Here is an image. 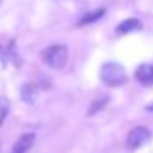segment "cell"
<instances>
[{
  "label": "cell",
  "mask_w": 153,
  "mask_h": 153,
  "mask_svg": "<svg viewBox=\"0 0 153 153\" xmlns=\"http://www.w3.org/2000/svg\"><path fill=\"white\" fill-rule=\"evenodd\" d=\"M105 7H99V9H96V11H92V13H87L81 20H79V25H88V24H94L96 20H99L101 16H105Z\"/></svg>",
  "instance_id": "obj_8"
},
{
  "label": "cell",
  "mask_w": 153,
  "mask_h": 153,
  "mask_svg": "<svg viewBox=\"0 0 153 153\" xmlns=\"http://www.w3.org/2000/svg\"><path fill=\"white\" fill-rule=\"evenodd\" d=\"M149 139H151V131H149L148 128H144V126H137V128H133V130L128 133L126 142H128V146H130L131 149H137V148H140L142 144H146Z\"/></svg>",
  "instance_id": "obj_3"
},
{
  "label": "cell",
  "mask_w": 153,
  "mask_h": 153,
  "mask_svg": "<svg viewBox=\"0 0 153 153\" xmlns=\"http://www.w3.org/2000/svg\"><path fill=\"white\" fill-rule=\"evenodd\" d=\"M135 78L142 85H153V65H140L135 70Z\"/></svg>",
  "instance_id": "obj_5"
},
{
  "label": "cell",
  "mask_w": 153,
  "mask_h": 153,
  "mask_svg": "<svg viewBox=\"0 0 153 153\" xmlns=\"http://www.w3.org/2000/svg\"><path fill=\"white\" fill-rule=\"evenodd\" d=\"M101 79L108 87H121L126 83L128 76H126V70L123 65L110 61V63H105L101 67Z\"/></svg>",
  "instance_id": "obj_1"
},
{
  "label": "cell",
  "mask_w": 153,
  "mask_h": 153,
  "mask_svg": "<svg viewBox=\"0 0 153 153\" xmlns=\"http://www.w3.org/2000/svg\"><path fill=\"white\" fill-rule=\"evenodd\" d=\"M68 59V51L65 45H52L43 51V61L52 68H63Z\"/></svg>",
  "instance_id": "obj_2"
},
{
  "label": "cell",
  "mask_w": 153,
  "mask_h": 153,
  "mask_svg": "<svg viewBox=\"0 0 153 153\" xmlns=\"http://www.w3.org/2000/svg\"><path fill=\"white\" fill-rule=\"evenodd\" d=\"M137 29H140V22L137 18H128V20H124L117 25L119 34H126V33H131V31H137Z\"/></svg>",
  "instance_id": "obj_6"
},
{
  "label": "cell",
  "mask_w": 153,
  "mask_h": 153,
  "mask_svg": "<svg viewBox=\"0 0 153 153\" xmlns=\"http://www.w3.org/2000/svg\"><path fill=\"white\" fill-rule=\"evenodd\" d=\"M34 133H24L18 140H16V144L13 146V153H27L31 148H33V144H34Z\"/></svg>",
  "instance_id": "obj_4"
},
{
  "label": "cell",
  "mask_w": 153,
  "mask_h": 153,
  "mask_svg": "<svg viewBox=\"0 0 153 153\" xmlns=\"http://www.w3.org/2000/svg\"><path fill=\"white\" fill-rule=\"evenodd\" d=\"M0 2H2V0H0Z\"/></svg>",
  "instance_id": "obj_11"
},
{
  "label": "cell",
  "mask_w": 153,
  "mask_h": 153,
  "mask_svg": "<svg viewBox=\"0 0 153 153\" xmlns=\"http://www.w3.org/2000/svg\"><path fill=\"white\" fill-rule=\"evenodd\" d=\"M36 94H38V88H36L33 83L24 85V87H22V90H20L22 99H24L25 103H29V105H33V103L36 101Z\"/></svg>",
  "instance_id": "obj_7"
},
{
  "label": "cell",
  "mask_w": 153,
  "mask_h": 153,
  "mask_svg": "<svg viewBox=\"0 0 153 153\" xmlns=\"http://www.w3.org/2000/svg\"><path fill=\"white\" fill-rule=\"evenodd\" d=\"M148 110H153V105H151V106H148Z\"/></svg>",
  "instance_id": "obj_10"
},
{
  "label": "cell",
  "mask_w": 153,
  "mask_h": 153,
  "mask_svg": "<svg viewBox=\"0 0 153 153\" xmlns=\"http://www.w3.org/2000/svg\"><path fill=\"white\" fill-rule=\"evenodd\" d=\"M106 103H108V97H101V99L94 101V103H92V106H90V110H88V115L97 114L101 108H105V106H106Z\"/></svg>",
  "instance_id": "obj_9"
}]
</instances>
